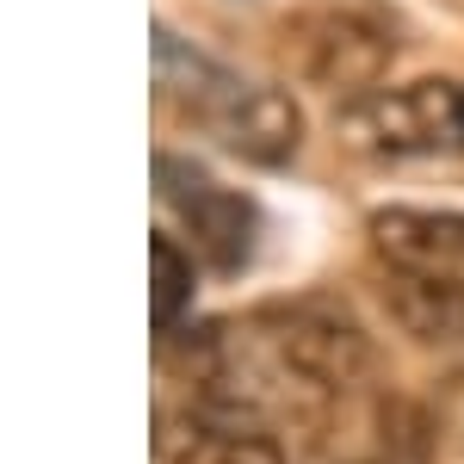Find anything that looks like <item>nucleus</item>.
<instances>
[{
	"label": "nucleus",
	"mask_w": 464,
	"mask_h": 464,
	"mask_svg": "<svg viewBox=\"0 0 464 464\" xmlns=\"http://www.w3.org/2000/svg\"><path fill=\"white\" fill-rule=\"evenodd\" d=\"M155 87H161V100H174L192 124H205L242 161L279 168L304 143V118L291 106V93L217 69L211 56L186 50L174 32H155Z\"/></svg>",
	"instance_id": "obj_1"
},
{
	"label": "nucleus",
	"mask_w": 464,
	"mask_h": 464,
	"mask_svg": "<svg viewBox=\"0 0 464 464\" xmlns=\"http://www.w3.org/2000/svg\"><path fill=\"white\" fill-rule=\"evenodd\" d=\"M347 143L384 161L415 155H459L464 149V81H409V87H372L341 111Z\"/></svg>",
	"instance_id": "obj_2"
},
{
	"label": "nucleus",
	"mask_w": 464,
	"mask_h": 464,
	"mask_svg": "<svg viewBox=\"0 0 464 464\" xmlns=\"http://www.w3.org/2000/svg\"><path fill=\"white\" fill-rule=\"evenodd\" d=\"M396 37L384 19L359 13V6H316V13H297L285 19V63L310 87L328 93H372L378 74L391 69Z\"/></svg>",
	"instance_id": "obj_3"
},
{
	"label": "nucleus",
	"mask_w": 464,
	"mask_h": 464,
	"mask_svg": "<svg viewBox=\"0 0 464 464\" xmlns=\"http://www.w3.org/2000/svg\"><path fill=\"white\" fill-rule=\"evenodd\" d=\"M155 198L186 223L192 248L205 254L211 266L236 273L254 254V205L242 192L217 186L205 168H192V161H179V155H155Z\"/></svg>",
	"instance_id": "obj_4"
},
{
	"label": "nucleus",
	"mask_w": 464,
	"mask_h": 464,
	"mask_svg": "<svg viewBox=\"0 0 464 464\" xmlns=\"http://www.w3.org/2000/svg\"><path fill=\"white\" fill-rule=\"evenodd\" d=\"M384 310L421 347H464V273L391 266L384 273Z\"/></svg>",
	"instance_id": "obj_5"
},
{
	"label": "nucleus",
	"mask_w": 464,
	"mask_h": 464,
	"mask_svg": "<svg viewBox=\"0 0 464 464\" xmlns=\"http://www.w3.org/2000/svg\"><path fill=\"white\" fill-rule=\"evenodd\" d=\"M372 248L391 266L464 273V211H415V205L372 211Z\"/></svg>",
	"instance_id": "obj_6"
},
{
	"label": "nucleus",
	"mask_w": 464,
	"mask_h": 464,
	"mask_svg": "<svg viewBox=\"0 0 464 464\" xmlns=\"http://www.w3.org/2000/svg\"><path fill=\"white\" fill-rule=\"evenodd\" d=\"M174 464H285L279 440H266L260 428H205L186 440V452Z\"/></svg>",
	"instance_id": "obj_7"
},
{
	"label": "nucleus",
	"mask_w": 464,
	"mask_h": 464,
	"mask_svg": "<svg viewBox=\"0 0 464 464\" xmlns=\"http://www.w3.org/2000/svg\"><path fill=\"white\" fill-rule=\"evenodd\" d=\"M149 266H155V334H174V322L192 310V254L174 248V236H149Z\"/></svg>",
	"instance_id": "obj_8"
}]
</instances>
